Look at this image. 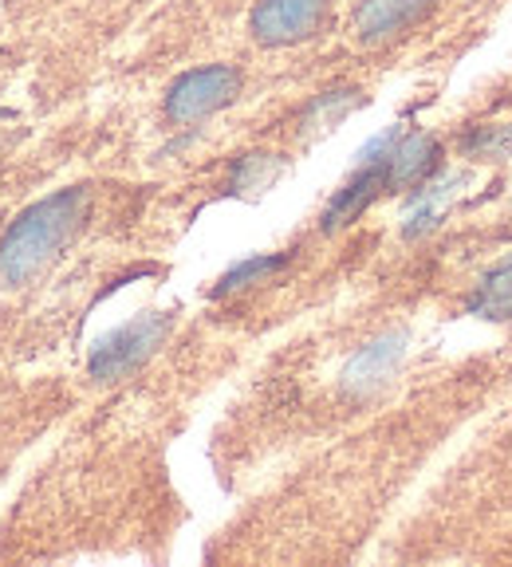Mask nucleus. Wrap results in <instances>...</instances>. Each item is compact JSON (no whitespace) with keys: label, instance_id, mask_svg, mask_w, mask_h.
<instances>
[{"label":"nucleus","instance_id":"f03ea898","mask_svg":"<svg viewBox=\"0 0 512 567\" xmlns=\"http://www.w3.org/2000/svg\"><path fill=\"white\" fill-rule=\"evenodd\" d=\"M63 417V386L55 374L0 371V488L9 485L12 470L20 465L35 437H44Z\"/></svg>","mask_w":512,"mask_h":567},{"label":"nucleus","instance_id":"0eeeda50","mask_svg":"<svg viewBox=\"0 0 512 567\" xmlns=\"http://www.w3.org/2000/svg\"><path fill=\"white\" fill-rule=\"evenodd\" d=\"M438 158H442V146L438 138L426 131H402L398 142L390 146V154L382 158V169H387V194H398V189H410L418 182L438 169Z\"/></svg>","mask_w":512,"mask_h":567},{"label":"nucleus","instance_id":"9d476101","mask_svg":"<svg viewBox=\"0 0 512 567\" xmlns=\"http://www.w3.org/2000/svg\"><path fill=\"white\" fill-rule=\"evenodd\" d=\"M473 311L485 319H512V257L493 276H485L473 296Z\"/></svg>","mask_w":512,"mask_h":567},{"label":"nucleus","instance_id":"7ed1b4c3","mask_svg":"<svg viewBox=\"0 0 512 567\" xmlns=\"http://www.w3.org/2000/svg\"><path fill=\"white\" fill-rule=\"evenodd\" d=\"M245 87L248 75L240 63H197V68H186L162 91V123L170 131L202 126L222 115V111H229L233 103H240Z\"/></svg>","mask_w":512,"mask_h":567},{"label":"nucleus","instance_id":"423d86ee","mask_svg":"<svg viewBox=\"0 0 512 567\" xmlns=\"http://www.w3.org/2000/svg\"><path fill=\"white\" fill-rule=\"evenodd\" d=\"M442 0H359L351 12V35L359 48H387L433 17Z\"/></svg>","mask_w":512,"mask_h":567},{"label":"nucleus","instance_id":"39448f33","mask_svg":"<svg viewBox=\"0 0 512 567\" xmlns=\"http://www.w3.org/2000/svg\"><path fill=\"white\" fill-rule=\"evenodd\" d=\"M170 336L166 316H139L131 323H123L119 331L103 339L88 359V382L95 390H115L119 382L134 379L142 367L151 363V354L162 347V339Z\"/></svg>","mask_w":512,"mask_h":567},{"label":"nucleus","instance_id":"f257e3e1","mask_svg":"<svg viewBox=\"0 0 512 567\" xmlns=\"http://www.w3.org/2000/svg\"><path fill=\"white\" fill-rule=\"evenodd\" d=\"M99 189L91 182L60 186L35 197L0 233V292L24 296L52 280L95 221Z\"/></svg>","mask_w":512,"mask_h":567},{"label":"nucleus","instance_id":"6e6552de","mask_svg":"<svg viewBox=\"0 0 512 567\" xmlns=\"http://www.w3.org/2000/svg\"><path fill=\"white\" fill-rule=\"evenodd\" d=\"M359 103H362L359 91H351V87L324 91V95H316L308 106H304V134H308V138H316V134L336 131V126L344 123V118L351 115Z\"/></svg>","mask_w":512,"mask_h":567},{"label":"nucleus","instance_id":"1a4fd4ad","mask_svg":"<svg viewBox=\"0 0 512 567\" xmlns=\"http://www.w3.org/2000/svg\"><path fill=\"white\" fill-rule=\"evenodd\" d=\"M461 154L473 162H504L512 154V126L504 123H485L461 138Z\"/></svg>","mask_w":512,"mask_h":567},{"label":"nucleus","instance_id":"20e7f679","mask_svg":"<svg viewBox=\"0 0 512 567\" xmlns=\"http://www.w3.org/2000/svg\"><path fill=\"white\" fill-rule=\"evenodd\" d=\"M339 0H253L248 9V40L265 52L316 44L336 24Z\"/></svg>","mask_w":512,"mask_h":567}]
</instances>
